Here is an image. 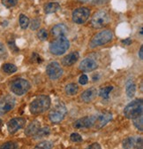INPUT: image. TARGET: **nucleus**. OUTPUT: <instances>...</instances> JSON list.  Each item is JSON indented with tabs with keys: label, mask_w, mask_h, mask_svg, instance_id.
I'll return each instance as SVG.
<instances>
[{
	"label": "nucleus",
	"mask_w": 143,
	"mask_h": 149,
	"mask_svg": "<svg viewBox=\"0 0 143 149\" xmlns=\"http://www.w3.org/2000/svg\"><path fill=\"white\" fill-rule=\"evenodd\" d=\"M0 149H19V145L16 142H6L0 146Z\"/></svg>",
	"instance_id": "28"
},
{
	"label": "nucleus",
	"mask_w": 143,
	"mask_h": 149,
	"mask_svg": "<svg viewBox=\"0 0 143 149\" xmlns=\"http://www.w3.org/2000/svg\"><path fill=\"white\" fill-rule=\"evenodd\" d=\"M122 145L124 149H142L143 140L141 137H129L123 141Z\"/></svg>",
	"instance_id": "12"
},
{
	"label": "nucleus",
	"mask_w": 143,
	"mask_h": 149,
	"mask_svg": "<svg viewBox=\"0 0 143 149\" xmlns=\"http://www.w3.org/2000/svg\"><path fill=\"white\" fill-rule=\"evenodd\" d=\"M139 56H140V60H143V47H142V46H141L140 49Z\"/></svg>",
	"instance_id": "41"
},
{
	"label": "nucleus",
	"mask_w": 143,
	"mask_h": 149,
	"mask_svg": "<svg viewBox=\"0 0 143 149\" xmlns=\"http://www.w3.org/2000/svg\"><path fill=\"white\" fill-rule=\"evenodd\" d=\"M2 68H3V71L6 72V74H12V73H15L17 71V67L13 64H11V63L4 64Z\"/></svg>",
	"instance_id": "26"
},
{
	"label": "nucleus",
	"mask_w": 143,
	"mask_h": 149,
	"mask_svg": "<svg viewBox=\"0 0 143 149\" xmlns=\"http://www.w3.org/2000/svg\"><path fill=\"white\" fill-rule=\"evenodd\" d=\"M122 43H123V44H124V45H130L132 44V40H131L130 38H126V39L123 40V41H122Z\"/></svg>",
	"instance_id": "40"
},
{
	"label": "nucleus",
	"mask_w": 143,
	"mask_h": 149,
	"mask_svg": "<svg viewBox=\"0 0 143 149\" xmlns=\"http://www.w3.org/2000/svg\"><path fill=\"white\" fill-rule=\"evenodd\" d=\"M66 107L63 103H60L50 110L49 114V118L52 123H59L64 120L65 116H66Z\"/></svg>",
	"instance_id": "5"
},
{
	"label": "nucleus",
	"mask_w": 143,
	"mask_h": 149,
	"mask_svg": "<svg viewBox=\"0 0 143 149\" xmlns=\"http://www.w3.org/2000/svg\"><path fill=\"white\" fill-rule=\"evenodd\" d=\"M26 119L22 117H15L7 123V130L10 134H13L26 125Z\"/></svg>",
	"instance_id": "13"
},
{
	"label": "nucleus",
	"mask_w": 143,
	"mask_h": 149,
	"mask_svg": "<svg viewBox=\"0 0 143 149\" xmlns=\"http://www.w3.org/2000/svg\"><path fill=\"white\" fill-rule=\"evenodd\" d=\"M17 3H18V0H2V4L7 8L15 6Z\"/></svg>",
	"instance_id": "30"
},
{
	"label": "nucleus",
	"mask_w": 143,
	"mask_h": 149,
	"mask_svg": "<svg viewBox=\"0 0 143 149\" xmlns=\"http://www.w3.org/2000/svg\"><path fill=\"white\" fill-rule=\"evenodd\" d=\"M78 91H79V87L75 84H69L65 86V93L69 96L77 94Z\"/></svg>",
	"instance_id": "23"
},
{
	"label": "nucleus",
	"mask_w": 143,
	"mask_h": 149,
	"mask_svg": "<svg viewBox=\"0 0 143 149\" xmlns=\"http://www.w3.org/2000/svg\"><path fill=\"white\" fill-rule=\"evenodd\" d=\"M70 47V42L65 36H60L50 44V51L54 55L64 54Z\"/></svg>",
	"instance_id": "3"
},
{
	"label": "nucleus",
	"mask_w": 143,
	"mask_h": 149,
	"mask_svg": "<svg viewBox=\"0 0 143 149\" xmlns=\"http://www.w3.org/2000/svg\"><path fill=\"white\" fill-rule=\"evenodd\" d=\"M31 60H32L33 62H36V63H42L43 61V58L41 57L39 54H37L36 52H33Z\"/></svg>",
	"instance_id": "32"
},
{
	"label": "nucleus",
	"mask_w": 143,
	"mask_h": 149,
	"mask_svg": "<svg viewBox=\"0 0 143 149\" xmlns=\"http://www.w3.org/2000/svg\"><path fill=\"white\" fill-rule=\"evenodd\" d=\"M67 33H68V29L64 24H58L53 27L51 29V34L53 36H55L56 37L65 36Z\"/></svg>",
	"instance_id": "19"
},
{
	"label": "nucleus",
	"mask_w": 143,
	"mask_h": 149,
	"mask_svg": "<svg viewBox=\"0 0 143 149\" xmlns=\"http://www.w3.org/2000/svg\"><path fill=\"white\" fill-rule=\"evenodd\" d=\"M93 116H85L79 120H77L74 123V127L75 129H87L93 127Z\"/></svg>",
	"instance_id": "14"
},
{
	"label": "nucleus",
	"mask_w": 143,
	"mask_h": 149,
	"mask_svg": "<svg viewBox=\"0 0 143 149\" xmlns=\"http://www.w3.org/2000/svg\"><path fill=\"white\" fill-rule=\"evenodd\" d=\"M89 16H90V10L87 7L77 8L73 12V14H72L73 21L77 24L85 23L88 20Z\"/></svg>",
	"instance_id": "8"
},
{
	"label": "nucleus",
	"mask_w": 143,
	"mask_h": 149,
	"mask_svg": "<svg viewBox=\"0 0 143 149\" xmlns=\"http://www.w3.org/2000/svg\"><path fill=\"white\" fill-rule=\"evenodd\" d=\"M79 68L84 72H91L97 68V63L93 59L87 58L80 63Z\"/></svg>",
	"instance_id": "15"
},
{
	"label": "nucleus",
	"mask_w": 143,
	"mask_h": 149,
	"mask_svg": "<svg viewBox=\"0 0 143 149\" xmlns=\"http://www.w3.org/2000/svg\"><path fill=\"white\" fill-rule=\"evenodd\" d=\"M113 90V86H106V87H103L99 91V94L102 98L107 100V99H109V95H110V93L111 91Z\"/></svg>",
	"instance_id": "24"
},
{
	"label": "nucleus",
	"mask_w": 143,
	"mask_h": 149,
	"mask_svg": "<svg viewBox=\"0 0 143 149\" xmlns=\"http://www.w3.org/2000/svg\"><path fill=\"white\" fill-rule=\"evenodd\" d=\"M2 123H2V121L0 120V128H1V126H2Z\"/></svg>",
	"instance_id": "43"
},
{
	"label": "nucleus",
	"mask_w": 143,
	"mask_h": 149,
	"mask_svg": "<svg viewBox=\"0 0 143 149\" xmlns=\"http://www.w3.org/2000/svg\"><path fill=\"white\" fill-rule=\"evenodd\" d=\"M50 99L47 95H40L35 98L29 105V110L33 115L42 114L50 108Z\"/></svg>",
	"instance_id": "1"
},
{
	"label": "nucleus",
	"mask_w": 143,
	"mask_h": 149,
	"mask_svg": "<svg viewBox=\"0 0 143 149\" xmlns=\"http://www.w3.org/2000/svg\"><path fill=\"white\" fill-rule=\"evenodd\" d=\"M97 90L95 88H90L87 89L85 91H83L80 95V99L82 100V101H84L85 103H89L93 101L96 97L97 96Z\"/></svg>",
	"instance_id": "16"
},
{
	"label": "nucleus",
	"mask_w": 143,
	"mask_h": 149,
	"mask_svg": "<svg viewBox=\"0 0 143 149\" xmlns=\"http://www.w3.org/2000/svg\"><path fill=\"white\" fill-rule=\"evenodd\" d=\"M40 24H41V22L40 20H38V19H34V20L32 21L31 22V29L32 30H35L37 29L39 27H40Z\"/></svg>",
	"instance_id": "34"
},
{
	"label": "nucleus",
	"mask_w": 143,
	"mask_h": 149,
	"mask_svg": "<svg viewBox=\"0 0 143 149\" xmlns=\"http://www.w3.org/2000/svg\"><path fill=\"white\" fill-rule=\"evenodd\" d=\"M80 2H83V3H85V2H87V1H89V0H79Z\"/></svg>",
	"instance_id": "42"
},
{
	"label": "nucleus",
	"mask_w": 143,
	"mask_h": 149,
	"mask_svg": "<svg viewBox=\"0 0 143 149\" xmlns=\"http://www.w3.org/2000/svg\"><path fill=\"white\" fill-rule=\"evenodd\" d=\"M70 139L73 142H81L82 141V137L79 133H72L70 136Z\"/></svg>",
	"instance_id": "33"
},
{
	"label": "nucleus",
	"mask_w": 143,
	"mask_h": 149,
	"mask_svg": "<svg viewBox=\"0 0 143 149\" xmlns=\"http://www.w3.org/2000/svg\"><path fill=\"white\" fill-rule=\"evenodd\" d=\"M10 88L14 94H16L18 96H21L29 91L30 84L28 83V81H27L25 79L18 78L12 82Z\"/></svg>",
	"instance_id": "6"
},
{
	"label": "nucleus",
	"mask_w": 143,
	"mask_h": 149,
	"mask_svg": "<svg viewBox=\"0 0 143 149\" xmlns=\"http://www.w3.org/2000/svg\"><path fill=\"white\" fill-rule=\"evenodd\" d=\"M8 45H9L10 49H11L13 52H16L19 51V48H18V47L16 46L14 40H10V41H8Z\"/></svg>",
	"instance_id": "36"
},
{
	"label": "nucleus",
	"mask_w": 143,
	"mask_h": 149,
	"mask_svg": "<svg viewBox=\"0 0 143 149\" xmlns=\"http://www.w3.org/2000/svg\"><path fill=\"white\" fill-rule=\"evenodd\" d=\"M7 56V52H6V49L5 47V45L0 43V57L1 58H6Z\"/></svg>",
	"instance_id": "35"
},
{
	"label": "nucleus",
	"mask_w": 143,
	"mask_h": 149,
	"mask_svg": "<svg viewBox=\"0 0 143 149\" xmlns=\"http://www.w3.org/2000/svg\"><path fill=\"white\" fill-rule=\"evenodd\" d=\"M87 82H88V78H87V77L86 76V74H82V76L79 78V83L80 84H82V85L87 84Z\"/></svg>",
	"instance_id": "37"
},
{
	"label": "nucleus",
	"mask_w": 143,
	"mask_h": 149,
	"mask_svg": "<svg viewBox=\"0 0 143 149\" xmlns=\"http://www.w3.org/2000/svg\"><path fill=\"white\" fill-rule=\"evenodd\" d=\"M37 36L40 40H46L48 37V32L45 29H42L39 30V32L37 33Z\"/></svg>",
	"instance_id": "31"
},
{
	"label": "nucleus",
	"mask_w": 143,
	"mask_h": 149,
	"mask_svg": "<svg viewBox=\"0 0 143 149\" xmlns=\"http://www.w3.org/2000/svg\"><path fill=\"white\" fill-rule=\"evenodd\" d=\"M111 22V17L105 11H99L96 13L91 20V25L95 29H102L107 26Z\"/></svg>",
	"instance_id": "7"
},
{
	"label": "nucleus",
	"mask_w": 143,
	"mask_h": 149,
	"mask_svg": "<svg viewBox=\"0 0 143 149\" xmlns=\"http://www.w3.org/2000/svg\"><path fill=\"white\" fill-rule=\"evenodd\" d=\"M112 32L111 30H103L102 32L97 33L93 36L90 43H89V46L91 48H95L102 45H105L109 43L112 39Z\"/></svg>",
	"instance_id": "4"
},
{
	"label": "nucleus",
	"mask_w": 143,
	"mask_h": 149,
	"mask_svg": "<svg viewBox=\"0 0 143 149\" xmlns=\"http://www.w3.org/2000/svg\"><path fill=\"white\" fill-rule=\"evenodd\" d=\"M80 58V55L77 52H71L68 55H66L65 57L62 60V63L64 66H72L74 65Z\"/></svg>",
	"instance_id": "18"
},
{
	"label": "nucleus",
	"mask_w": 143,
	"mask_h": 149,
	"mask_svg": "<svg viewBox=\"0 0 143 149\" xmlns=\"http://www.w3.org/2000/svg\"><path fill=\"white\" fill-rule=\"evenodd\" d=\"M40 126H41V123L36 120L31 122L30 124H28V126L26 128V130H25L26 136L33 137L35 133L38 132V130L40 129Z\"/></svg>",
	"instance_id": "17"
},
{
	"label": "nucleus",
	"mask_w": 143,
	"mask_h": 149,
	"mask_svg": "<svg viewBox=\"0 0 143 149\" xmlns=\"http://www.w3.org/2000/svg\"><path fill=\"white\" fill-rule=\"evenodd\" d=\"M86 149H102V148H101V146L98 143H94V144L90 145L89 146H87Z\"/></svg>",
	"instance_id": "38"
},
{
	"label": "nucleus",
	"mask_w": 143,
	"mask_h": 149,
	"mask_svg": "<svg viewBox=\"0 0 143 149\" xmlns=\"http://www.w3.org/2000/svg\"><path fill=\"white\" fill-rule=\"evenodd\" d=\"M50 133V129L49 127H43V128H40L38 130V132L33 137L34 139H43V138L49 136Z\"/></svg>",
	"instance_id": "22"
},
{
	"label": "nucleus",
	"mask_w": 143,
	"mask_h": 149,
	"mask_svg": "<svg viewBox=\"0 0 143 149\" xmlns=\"http://www.w3.org/2000/svg\"><path fill=\"white\" fill-rule=\"evenodd\" d=\"M143 112V101L141 99L133 100L130 102L124 110V115L128 119H134L140 116Z\"/></svg>",
	"instance_id": "2"
},
{
	"label": "nucleus",
	"mask_w": 143,
	"mask_h": 149,
	"mask_svg": "<svg viewBox=\"0 0 143 149\" xmlns=\"http://www.w3.org/2000/svg\"><path fill=\"white\" fill-rule=\"evenodd\" d=\"M60 9V5L57 2H50L44 6V13L47 14L56 13Z\"/></svg>",
	"instance_id": "21"
},
{
	"label": "nucleus",
	"mask_w": 143,
	"mask_h": 149,
	"mask_svg": "<svg viewBox=\"0 0 143 149\" xmlns=\"http://www.w3.org/2000/svg\"><path fill=\"white\" fill-rule=\"evenodd\" d=\"M133 120V125L140 130V132H142L143 130V117H142V116H138Z\"/></svg>",
	"instance_id": "29"
},
{
	"label": "nucleus",
	"mask_w": 143,
	"mask_h": 149,
	"mask_svg": "<svg viewBox=\"0 0 143 149\" xmlns=\"http://www.w3.org/2000/svg\"><path fill=\"white\" fill-rule=\"evenodd\" d=\"M126 95L129 98H133L136 92V85L133 80L129 79L126 84Z\"/></svg>",
	"instance_id": "20"
},
{
	"label": "nucleus",
	"mask_w": 143,
	"mask_h": 149,
	"mask_svg": "<svg viewBox=\"0 0 143 149\" xmlns=\"http://www.w3.org/2000/svg\"><path fill=\"white\" fill-rule=\"evenodd\" d=\"M19 22H20V25H21V29H26L29 25V19L25 14H21L20 15Z\"/></svg>",
	"instance_id": "27"
},
{
	"label": "nucleus",
	"mask_w": 143,
	"mask_h": 149,
	"mask_svg": "<svg viewBox=\"0 0 143 149\" xmlns=\"http://www.w3.org/2000/svg\"><path fill=\"white\" fill-rule=\"evenodd\" d=\"M140 35H142V28L140 29Z\"/></svg>",
	"instance_id": "44"
},
{
	"label": "nucleus",
	"mask_w": 143,
	"mask_h": 149,
	"mask_svg": "<svg viewBox=\"0 0 143 149\" xmlns=\"http://www.w3.org/2000/svg\"><path fill=\"white\" fill-rule=\"evenodd\" d=\"M108 0H93L94 5H103L105 4Z\"/></svg>",
	"instance_id": "39"
},
{
	"label": "nucleus",
	"mask_w": 143,
	"mask_h": 149,
	"mask_svg": "<svg viewBox=\"0 0 143 149\" xmlns=\"http://www.w3.org/2000/svg\"><path fill=\"white\" fill-rule=\"evenodd\" d=\"M46 72H47L48 77L52 80L58 79L63 74V69H62L61 66L56 61L51 62L47 66Z\"/></svg>",
	"instance_id": "11"
},
{
	"label": "nucleus",
	"mask_w": 143,
	"mask_h": 149,
	"mask_svg": "<svg viewBox=\"0 0 143 149\" xmlns=\"http://www.w3.org/2000/svg\"><path fill=\"white\" fill-rule=\"evenodd\" d=\"M16 100L12 96L6 95L0 99V116H4L12 110L15 107Z\"/></svg>",
	"instance_id": "9"
},
{
	"label": "nucleus",
	"mask_w": 143,
	"mask_h": 149,
	"mask_svg": "<svg viewBox=\"0 0 143 149\" xmlns=\"http://www.w3.org/2000/svg\"><path fill=\"white\" fill-rule=\"evenodd\" d=\"M52 143L50 141L45 140V141H42L39 144H37L34 147V149H52Z\"/></svg>",
	"instance_id": "25"
},
{
	"label": "nucleus",
	"mask_w": 143,
	"mask_h": 149,
	"mask_svg": "<svg viewBox=\"0 0 143 149\" xmlns=\"http://www.w3.org/2000/svg\"><path fill=\"white\" fill-rule=\"evenodd\" d=\"M93 127L95 129H101L103 126H105L112 119V115L111 113L109 112H106V113L99 114L96 116H93Z\"/></svg>",
	"instance_id": "10"
}]
</instances>
